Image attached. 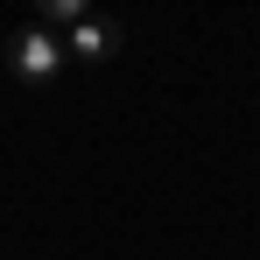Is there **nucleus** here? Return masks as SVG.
<instances>
[{
    "instance_id": "1",
    "label": "nucleus",
    "mask_w": 260,
    "mask_h": 260,
    "mask_svg": "<svg viewBox=\"0 0 260 260\" xmlns=\"http://www.w3.org/2000/svg\"><path fill=\"white\" fill-rule=\"evenodd\" d=\"M7 71H14L21 85H49V78L63 71V43H56L49 28H21V36L7 43Z\"/></svg>"
},
{
    "instance_id": "2",
    "label": "nucleus",
    "mask_w": 260,
    "mask_h": 260,
    "mask_svg": "<svg viewBox=\"0 0 260 260\" xmlns=\"http://www.w3.org/2000/svg\"><path fill=\"white\" fill-rule=\"evenodd\" d=\"M127 49V28L113 21V14H85V21H71V56L78 63H113Z\"/></svg>"
},
{
    "instance_id": "3",
    "label": "nucleus",
    "mask_w": 260,
    "mask_h": 260,
    "mask_svg": "<svg viewBox=\"0 0 260 260\" xmlns=\"http://www.w3.org/2000/svg\"><path fill=\"white\" fill-rule=\"evenodd\" d=\"M91 14V0H36V21H63V28H71V21H85Z\"/></svg>"
}]
</instances>
